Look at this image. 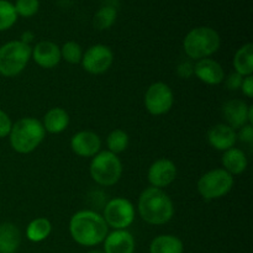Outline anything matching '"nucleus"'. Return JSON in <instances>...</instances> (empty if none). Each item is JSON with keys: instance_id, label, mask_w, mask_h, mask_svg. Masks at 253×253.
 <instances>
[{"instance_id": "obj_1", "label": "nucleus", "mask_w": 253, "mask_h": 253, "mask_svg": "<svg viewBox=\"0 0 253 253\" xmlns=\"http://www.w3.org/2000/svg\"><path fill=\"white\" fill-rule=\"evenodd\" d=\"M108 227L104 217L91 210L76 212L69 222L72 239L85 247H93L104 242L108 235Z\"/></svg>"}, {"instance_id": "obj_2", "label": "nucleus", "mask_w": 253, "mask_h": 253, "mask_svg": "<svg viewBox=\"0 0 253 253\" xmlns=\"http://www.w3.org/2000/svg\"><path fill=\"white\" fill-rule=\"evenodd\" d=\"M138 212L147 224L165 225L173 217L174 207L172 199L165 190L150 187L141 193Z\"/></svg>"}, {"instance_id": "obj_3", "label": "nucleus", "mask_w": 253, "mask_h": 253, "mask_svg": "<svg viewBox=\"0 0 253 253\" xmlns=\"http://www.w3.org/2000/svg\"><path fill=\"white\" fill-rule=\"evenodd\" d=\"M43 125L34 118H24L11 126L10 145L17 153H30L39 147L44 138Z\"/></svg>"}, {"instance_id": "obj_4", "label": "nucleus", "mask_w": 253, "mask_h": 253, "mask_svg": "<svg viewBox=\"0 0 253 253\" xmlns=\"http://www.w3.org/2000/svg\"><path fill=\"white\" fill-rule=\"evenodd\" d=\"M183 47L188 57L199 61L208 58L219 49L220 36L211 27H195L188 32L183 42Z\"/></svg>"}, {"instance_id": "obj_5", "label": "nucleus", "mask_w": 253, "mask_h": 253, "mask_svg": "<svg viewBox=\"0 0 253 253\" xmlns=\"http://www.w3.org/2000/svg\"><path fill=\"white\" fill-rule=\"evenodd\" d=\"M32 48L21 41H10L0 47V74L15 77L21 73L31 58Z\"/></svg>"}, {"instance_id": "obj_6", "label": "nucleus", "mask_w": 253, "mask_h": 253, "mask_svg": "<svg viewBox=\"0 0 253 253\" xmlns=\"http://www.w3.org/2000/svg\"><path fill=\"white\" fill-rule=\"evenodd\" d=\"M123 174V165L115 153L103 151L96 153L90 163V175L98 184L110 187L116 184Z\"/></svg>"}, {"instance_id": "obj_7", "label": "nucleus", "mask_w": 253, "mask_h": 253, "mask_svg": "<svg viewBox=\"0 0 253 253\" xmlns=\"http://www.w3.org/2000/svg\"><path fill=\"white\" fill-rule=\"evenodd\" d=\"M234 187V177L224 168L209 170L198 182V192L204 199L214 200L225 197Z\"/></svg>"}, {"instance_id": "obj_8", "label": "nucleus", "mask_w": 253, "mask_h": 253, "mask_svg": "<svg viewBox=\"0 0 253 253\" xmlns=\"http://www.w3.org/2000/svg\"><path fill=\"white\" fill-rule=\"evenodd\" d=\"M103 217L108 226L115 230H126L135 220V209L130 200L115 198L106 204Z\"/></svg>"}, {"instance_id": "obj_9", "label": "nucleus", "mask_w": 253, "mask_h": 253, "mask_svg": "<svg viewBox=\"0 0 253 253\" xmlns=\"http://www.w3.org/2000/svg\"><path fill=\"white\" fill-rule=\"evenodd\" d=\"M174 103L173 91L163 82H157L148 86L145 94V105L152 115H163L172 109Z\"/></svg>"}, {"instance_id": "obj_10", "label": "nucleus", "mask_w": 253, "mask_h": 253, "mask_svg": "<svg viewBox=\"0 0 253 253\" xmlns=\"http://www.w3.org/2000/svg\"><path fill=\"white\" fill-rule=\"evenodd\" d=\"M114 61L113 51L105 44H94L89 47L82 57V66L88 73H105Z\"/></svg>"}, {"instance_id": "obj_11", "label": "nucleus", "mask_w": 253, "mask_h": 253, "mask_svg": "<svg viewBox=\"0 0 253 253\" xmlns=\"http://www.w3.org/2000/svg\"><path fill=\"white\" fill-rule=\"evenodd\" d=\"M175 177H177V167L172 161L167 158L156 161L148 169V180L152 187L160 189L172 184Z\"/></svg>"}, {"instance_id": "obj_12", "label": "nucleus", "mask_w": 253, "mask_h": 253, "mask_svg": "<svg viewBox=\"0 0 253 253\" xmlns=\"http://www.w3.org/2000/svg\"><path fill=\"white\" fill-rule=\"evenodd\" d=\"M71 147L79 157H93L101 147V140L93 131H81L71 140Z\"/></svg>"}, {"instance_id": "obj_13", "label": "nucleus", "mask_w": 253, "mask_h": 253, "mask_svg": "<svg viewBox=\"0 0 253 253\" xmlns=\"http://www.w3.org/2000/svg\"><path fill=\"white\" fill-rule=\"evenodd\" d=\"M31 57L42 68H53L61 61V48L51 41H41L32 48Z\"/></svg>"}, {"instance_id": "obj_14", "label": "nucleus", "mask_w": 253, "mask_h": 253, "mask_svg": "<svg viewBox=\"0 0 253 253\" xmlns=\"http://www.w3.org/2000/svg\"><path fill=\"white\" fill-rule=\"evenodd\" d=\"M105 253H133L135 239L127 230H115L106 235L104 240Z\"/></svg>"}, {"instance_id": "obj_15", "label": "nucleus", "mask_w": 253, "mask_h": 253, "mask_svg": "<svg viewBox=\"0 0 253 253\" xmlns=\"http://www.w3.org/2000/svg\"><path fill=\"white\" fill-rule=\"evenodd\" d=\"M194 74L199 81L209 85H217L225 78V72L221 64L210 58H203L195 63Z\"/></svg>"}, {"instance_id": "obj_16", "label": "nucleus", "mask_w": 253, "mask_h": 253, "mask_svg": "<svg viewBox=\"0 0 253 253\" xmlns=\"http://www.w3.org/2000/svg\"><path fill=\"white\" fill-rule=\"evenodd\" d=\"M247 113H249V105L240 99H232V100L226 101L222 106V114L227 123L226 125H229L234 130L249 124Z\"/></svg>"}, {"instance_id": "obj_17", "label": "nucleus", "mask_w": 253, "mask_h": 253, "mask_svg": "<svg viewBox=\"0 0 253 253\" xmlns=\"http://www.w3.org/2000/svg\"><path fill=\"white\" fill-rule=\"evenodd\" d=\"M208 140L211 147L219 151H227L234 147L237 141L236 131L226 124H219L210 128Z\"/></svg>"}, {"instance_id": "obj_18", "label": "nucleus", "mask_w": 253, "mask_h": 253, "mask_svg": "<svg viewBox=\"0 0 253 253\" xmlns=\"http://www.w3.org/2000/svg\"><path fill=\"white\" fill-rule=\"evenodd\" d=\"M21 244V234L11 222L0 224V253H16Z\"/></svg>"}, {"instance_id": "obj_19", "label": "nucleus", "mask_w": 253, "mask_h": 253, "mask_svg": "<svg viewBox=\"0 0 253 253\" xmlns=\"http://www.w3.org/2000/svg\"><path fill=\"white\" fill-rule=\"evenodd\" d=\"M249 165L246 155L242 150L240 148H230V150L225 151L224 156H222V166L226 172L230 174H241L245 172Z\"/></svg>"}, {"instance_id": "obj_20", "label": "nucleus", "mask_w": 253, "mask_h": 253, "mask_svg": "<svg viewBox=\"0 0 253 253\" xmlns=\"http://www.w3.org/2000/svg\"><path fill=\"white\" fill-rule=\"evenodd\" d=\"M69 124V115L64 109L52 108L43 118V128L51 133H59L67 128Z\"/></svg>"}, {"instance_id": "obj_21", "label": "nucleus", "mask_w": 253, "mask_h": 253, "mask_svg": "<svg viewBox=\"0 0 253 253\" xmlns=\"http://www.w3.org/2000/svg\"><path fill=\"white\" fill-rule=\"evenodd\" d=\"M182 240L173 235H160L150 245V253H183Z\"/></svg>"}, {"instance_id": "obj_22", "label": "nucleus", "mask_w": 253, "mask_h": 253, "mask_svg": "<svg viewBox=\"0 0 253 253\" xmlns=\"http://www.w3.org/2000/svg\"><path fill=\"white\" fill-rule=\"evenodd\" d=\"M234 67L242 77L252 76L253 73V44L246 43L239 48L234 58Z\"/></svg>"}, {"instance_id": "obj_23", "label": "nucleus", "mask_w": 253, "mask_h": 253, "mask_svg": "<svg viewBox=\"0 0 253 253\" xmlns=\"http://www.w3.org/2000/svg\"><path fill=\"white\" fill-rule=\"evenodd\" d=\"M52 225L46 217H37L32 220L26 229V236L31 242H41L49 236Z\"/></svg>"}, {"instance_id": "obj_24", "label": "nucleus", "mask_w": 253, "mask_h": 253, "mask_svg": "<svg viewBox=\"0 0 253 253\" xmlns=\"http://www.w3.org/2000/svg\"><path fill=\"white\" fill-rule=\"evenodd\" d=\"M106 145H108L109 151L115 155L124 152L128 146V135L124 130L116 128L109 133L106 138Z\"/></svg>"}, {"instance_id": "obj_25", "label": "nucleus", "mask_w": 253, "mask_h": 253, "mask_svg": "<svg viewBox=\"0 0 253 253\" xmlns=\"http://www.w3.org/2000/svg\"><path fill=\"white\" fill-rule=\"evenodd\" d=\"M16 20L17 14L14 4L7 0H0V31L9 30Z\"/></svg>"}, {"instance_id": "obj_26", "label": "nucleus", "mask_w": 253, "mask_h": 253, "mask_svg": "<svg viewBox=\"0 0 253 253\" xmlns=\"http://www.w3.org/2000/svg\"><path fill=\"white\" fill-rule=\"evenodd\" d=\"M116 20V10L113 6H104L98 10L93 20L94 26L98 30H108Z\"/></svg>"}, {"instance_id": "obj_27", "label": "nucleus", "mask_w": 253, "mask_h": 253, "mask_svg": "<svg viewBox=\"0 0 253 253\" xmlns=\"http://www.w3.org/2000/svg\"><path fill=\"white\" fill-rule=\"evenodd\" d=\"M82 57H83V51H82V47L77 42L69 41L62 46L61 58H63L68 63H79L82 61Z\"/></svg>"}, {"instance_id": "obj_28", "label": "nucleus", "mask_w": 253, "mask_h": 253, "mask_svg": "<svg viewBox=\"0 0 253 253\" xmlns=\"http://www.w3.org/2000/svg\"><path fill=\"white\" fill-rule=\"evenodd\" d=\"M16 14L22 17H31L39 11L40 1L39 0H16L14 5Z\"/></svg>"}, {"instance_id": "obj_29", "label": "nucleus", "mask_w": 253, "mask_h": 253, "mask_svg": "<svg viewBox=\"0 0 253 253\" xmlns=\"http://www.w3.org/2000/svg\"><path fill=\"white\" fill-rule=\"evenodd\" d=\"M11 126L12 124L9 115L5 111L0 110V138L9 136L10 131H11Z\"/></svg>"}, {"instance_id": "obj_30", "label": "nucleus", "mask_w": 253, "mask_h": 253, "mask_svg": "<svg viewBox=\"0 0 253 253\" xmlns=\"http://www.w3.org/2000/svg\"><path fill=\"white\" fill-rule=\"evenodd\" d=\"M237 138L245 143L253 142V126L251 124H246L242 127H240L239 133H236Z\"/></svg>"}, {"instance_id": "obj_31", "label": "nucleus", "mask_w": 253, "mask_h": 253, "mask_svg": "<svg viewBox=\"0 0 253 253\" xmlns=\"http://www.w3.org/2000/svg\"><path fill=\"white\" fill-rule=\"evenodd\" d=\"M177 73L180 78L188 79L194 74V64L190 63L189 61H184L178 66Z\"/></svg>"}, {"instance_id": "obj_32", "label": "nucleus", "mask_w": 253, "mask_h": 253, "mask_svg": "<svg viewBox=\"0 0 253 253\" xmlns=\"http://www.w3.org/2000/svg\"><path fill=\"white\" fill-rule=\"evenodd\" d=\"M242 81H244V77L237 73V72H235V73H231L227 77L226 86L230 90H237V89L241 88Z\"/></svg>"}, {"instance_id": "obj_33", "label": "nucleus", "mask_w": 253, "mask_h": 253, "mask_svg": "<svg viewBox=\"0 0 253 253\" xmlns=\"http://www.w3.org/2000/svg\"><path fill=\"white\" fill-rule=\"evenodd\" d=\"M241 90L244 91V94L247 96V98H252L253 96V77L252 76L245 77L241 84Z\"/></svg>"}, {"instance_id": "obj_34", "label": "nucleus", "mask_w": 253, "mask_h": 253, "mask_svg": "<svg viewBox=\"0 0 253 253\" xmlns=\"http://www.w3.org/2000/svg\"><path fill=\"white\" fill-rule=\"evenodd\" d=\"M32 39H34V34H32L31 31H26L22 34L21 36V42H24V43L29 44L30 42L32 41Z\"/></svg>"}, {"instance_id": "obj_35", "label": "nucleus", "mask_w": 253, "mask_h": 253, "mask_svg": "<svg viewBox=\"0 0 253 253\" xmlns=\"http://www.w3.org/2000/svg\"><path fill=\"white\" fill-rule=\"evenodd\" d=\"M88 253H105L104 251H100V250H93V251L88 252Z\"/></svg>"}]
</instances>
